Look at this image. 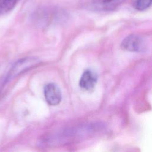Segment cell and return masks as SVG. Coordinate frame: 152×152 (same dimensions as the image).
<instances>
[{
  "instance_id": "cell-3",
  "label": "cell",
  "mask_w": 152,
  "mask_h": 152,
  "mask_svg": "<svg viewBox=\"0 0 152 152\" xmlns=\"http://www.w3.org/2000/svg\"><path fill=\"white\" fill-rule=\"evenodd\" d=\"M44 96L47 103L51 106L59 104L62 100V94L59 87L53 83L46 84L44 87Z\"/></svg>"
},
{
  "instance_id": "cell-4",
  "label": "cell",
  "mask_w": 152,
  "mask_h": 152,
  "mask_svg": "<svg viewBox=\"0 0 152 152\" xmlns=\"http://www.w3.org/2000/svg\"><path fill=\"white\" fill-rule=\"evenodd\" d=\"M97 74L90 69L86 70L82 74L80 81L79 86L81 88L86 91H90L93 90L97 81Z\"/></svg>"
},
{
  "instance_id": "cell-2",
  "label": "cell",
  "mask_w": 152,
  "mask_h": 152,
  "mask_svg": "<svg viewBox=\"0 0 152 152\" xmlns=\"http://www.w3.org/2000/svg\"><path fill=\"white\" fill-rule=\"evenodd\" d=\"M121 48L125 51L142 52L145 49V43L140 36L130 34L122 41Z\"/></svg>"
},
{
  "instance_id": "cell-1",
  "label": "cell",
  "mask_w": 152,
  "mask_h": 152,
  "mask_svg": "<svg viewBox=\"0 0 152 152\" xmlns=\"http://www.w3.org/2000/svg\"><path fill=\"white\" fill-rule=\"evenodd\" d=\"M40 64V61L39 58L33 56L25 57L18 59L16 61L8 72L5 78V84L10 81L16 77L20 74L37 66Z\"/></svg>"
},
{
  "instance_id": "cell-6",
  "label": "cell",
  "mask_w": 152,
  "mask_h": 152,
  "mask_svg": "<svg viewBox=\"0 0 152 152\" xmlns=\"http://www.w3.org/2000/svg\"><path fill=\"white\" fill-rule=\"evenodd\" d=\"M152 0H137L135 8L138 11H144L149 8L151 4Z\"/></svg>"
},
{
  "instance_id": "cell-7",
  "label": "cell",
  "mask_w": 152,
  "mask_h": 152,
  "mask_svg": "<svg viewBox=\"0 0 152 152\" xmlns=\"http://www.w3.org/2000/svg\"><path fill=\"white\" fill-rule=\"evenodd\" d=\"M102 1V4H106V3H109V2H112L115 0H100Z\"/></svg>"
},
{
  "instance_id": "cell-5",
  "label": "cell",
  "mask_w": 152,
  "mask_h": 152,
  "mask_svg": "<svg viewBox=\"0 0 152 152\" xmlns=\"http://www.w3.org/2000/svg\"><path fill=\"white\" fill-rule=\"evenodd\" d=\"M18 0H0V14L11 11L15 5Z\"/></svg>"
}]
</instances>
